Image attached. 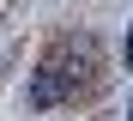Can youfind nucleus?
Returning <instances> with one entry per match:
<instances>
[{"label": "nucleus", "instance_id": "obj_1", "mask_svg": "<svg viewBox=\"0 0 133 121\" xmlns=\"http://www.w3.org/2000/svg\"><path fill=\"white\" fill-rule=\"evenodd\" d=\"M91 85H97V42L91 36H61L30 73V109H61Z\"/></svg>", "mask_w": 133, "mask_h": 121}]
</instances>
